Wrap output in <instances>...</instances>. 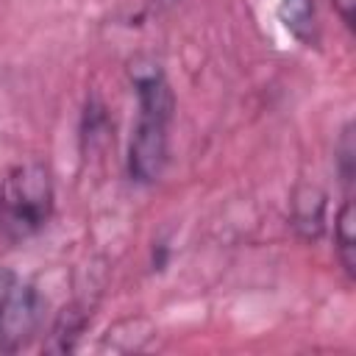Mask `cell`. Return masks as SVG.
<instances>
[{
	"label": "cell",
	"instance_id": "cell-6",
	"mask_svg": "<svg viewBox=\"0 0 356 356\" xmlns=\"http://www.w3.org/2000/svg\"><path fill=\"white\" fill-rule=\"evenodd\" d=\"M334 248H337V259L339 267L345 270L348 278L356 275V214H353V195L348 192L339 214L334 220Z\"/></svg>",
	"mask_w": 356,
	"mask_h": 356
},
{
	"label": "cell",
	"instance_id": "cell-9",
	"mask_svg": "<svg viewBox=\"0 0 356 356\" xmlns=\"http://www.w3.org/2000/svg\"><path fill=\"white\" fill-rule=\"evenodd\" d=\"M17 289H19L17 273L8 270V267H0V317L6 314V309H8V303H11V298H14Z\"/></svg>",
	"mask_w": 356,
	"mask_h": 356
},
{
	"label": "cell",
	"instance_id": "cell-2",
	"mask_svg": "<svg viewBox=\"0 0 356 356\" xmlns=\"http://www.w3.org/2000/svg\"><path fill=\"white\" fill-rule=\"evenodd\" d=\"M53 175L42 161H25L6 172L0 184V231L8 242L36 236L53 217Z\"/></svg>",
	"mask_w": 356,
	"mask_h": 356
},
{
	"label": "cell",
	"instance_id": "cell-10",
	"mask_svg": "<svg viewBox=\"0 0 356 356\" xmlns=\"http://www.w3.org/2000/svg\"><path fill=\"white\" fill-rule=\"evenodd\" d=\"M331 3L337 8L339 19L345 22V28H353V6H356V0H331Z\"/></svg>",
	"mask_w": 356,
	"mask_h": 356
},
{
	"label": "cell",
	"instance_id": "cell-7",
	"mask_svg": "<svg viewBox=\"0 0 356 356\" xmlns=\"http://www.w3.org/2000/svg\"><path fill=\"white\" fill-rule=\"evenodd\" d=\"M86 312L81 309V306H64L61 309V314H58V320L53 323V328H50V339L42 345V350H50V353H70V350H75V345H78V339H81V334H83V328H86Z\"/></svg>",
	"mask_w": 356,
	"mask_h": 356
},
{
	"label": "cell",
	"instance_id": "cell-1",
	"mask_svg": "<svg viewBox=\"0 0 356 356\" xmlns=\"http://www.w3.org/2000/svg\"><path fill=\"white\" fill-rule=\"evenodd\" d=\"M128 78L136 92V125L128 142V175L136 184H156L170 161V125L175 95L164 67L150 56H136L128 64Z\"/></svg>",
	"mask_w": 356,
	"mask_h": 356
},
{
	"label": "cell",
	"instance_id": "cell-8",
	"mask_svg": "<svg viewBox=\"0 0 356 356\" xmlns=\"http://www.w3.org/2000/svg\"><path fill=\"white\" fill-rule=\"evenodd\" d=\"M353 153H356V147H353V125L348 122L342 128V136H339V145H337V170H339V178H342L348 192H350V184H353V159H356Z\"/></svg>",
	"mask_w": 356,
	"mask_h": 356
},
{
	"label": "cell",
	"instance_id": "cell-5",
	"mask_svg": "<svg viewBox=\"0 0 356 356\" xmlns=\"http://www.w3.org/2000/svg\"><path fill=\"white\" fill-rule=\"evenodd\" d=\"M281 25L306 47L317 44L320 28H317V8L314 0H281L278 6Z\"/></svg>",
	"mask_w": 356,
	"mask_h": 356
},
{
	"label": "cell",
	"instance_id": "cell-3",
	"mask_svg": "<svg viewBox=\"0 0 356 356\" xmlns=\"http://www.w3.org/2000/svg\"><path fill=\"white\" fill-rule=\"evenodd\" d=\"M44 300L39 298V292L33 286H19L6 309V314L0 317V350H19L25 348L44 317Z\"/></svg>",
	"mask_w": 356,
	"mask_h": 356
},
{
	"label": "cell",
	"instance_id": "cell-4",
	"mask_svg": "<svg viewBox=\"0 0 356 356\" xmlns=\"http://www.w3.org/2000/svg\"><path fill=\"white\" fill-rule=\"evenodd\" d=\"M292 225L300 236L317 239L325 225V195L314 186H303L295 192L292 200Z\"/></svg>",
	"mask_w": 356,
	"mask_h": 356
}]
</instances>
